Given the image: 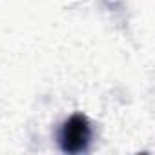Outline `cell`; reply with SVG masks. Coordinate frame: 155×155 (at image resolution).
Instances as JSON below:
<instances>
[{
	"label": "cell",
	"instance_id": "obj_1",
	"mask_svg": "<svg viewBox=\"0 0 155 155\" xmlns=\"http://www.w3.org/2000/svg\"><path fill=\"white\" fill-rule=\"evenodd\" d=\"M91 139V128L84 115H73L60 131V146L68 153H79L86 150Z\"/></svg>",
	"mask_w": 155,
	"mask_h": 155
}]
</instances>
